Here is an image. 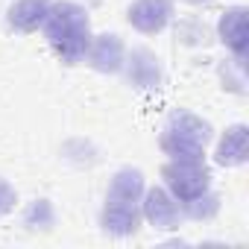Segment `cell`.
Returning <instances> with one entry per match:
<instances>
[{"label":"cell","instance_id":"obj_1","mask_svg":"<svg viewBox=\"0 0 249 249\" xmlns=\"http://www.w3.org/2000/svg\"><path fill=\"white\" fill-rule=\"evenodd\" d=\"M41 27H44L47 44L65 65H76L85 59V50L91 44V21L79 3H73V0L50 3V12Z\"/></svg>","mask_w":249,"mask_h":249},{"label":"cell","instance_id":"obj_2","mask_svg":"<svg viewBox=\"0 0 249 249\" xmlns=\"http://www.w3.org/2000/svg\"><path fill=\"white\" fill-rule=\"evenodd\" d=\"M208 141H211V123L191 111H176L159 138L161 150L170 159H199L205 156Z\"/></svg>","mask_w":249,"mask_h":249},{"label":"cell","instance_id":"obj_3","mask_svg":"<svg viewBox=\"0 0 249 249\" xmlns=\"http://www.w3.org/2000/svg\"><path fill=\"white\" fill-rule=\"evenodd\" d=\"M161 179H164L170 196L182 205L202 196L211 185V173H208L202 156L199 159H170L161 167Z\"/></svg>","mask_w":249,"mask_h":249},{"label":"cell","instance_id":"obj_4","mask_svg":"<svg viewBox=\"0 0 249 249\" xmlns=\"http://www.w3.org/2000/svg\"><path fill=\"white\" fill-rule=\"evenodd\" d=\"M100 226H103V231H108L114 237L135 234L138 226H141V205L129 202V199H111V196H106V205L100 211Z\"/></svg>","mask_w":249,"mask_h":249},{"label":"cell","instance_id":"obj_5","mask_svg":"<svg viewBox=\"0 0 249 249\" xmlns=\"http://www.w3.org/2000/svg\"><path fill=\"white\" fill-rule=\"evenodd\" d=\"M141 214H144V217L150 220V226L159 229V231L179 229V217H182L179 202L170 196L167 188H150V191L144 194V208H141Z\"/></svg>","mask_w":249,"mask_h":249},{"label":"cell","instance_id":"obj_6","mask_svg":"<svg viewBox=\"0 0 249 249\" xmlns=\"http://www.w3.org/2000/svg\"><path fill=\"white\" fill-rule=\"evenodd\" d=\"M170 18H173V3L170 0H135L129 6V12H126V21L144 36L161 33Z\"/></svg>","mask_w":249,"mask_h":249},{"label":"cell","instance_id":"obj_7","mask_svg":"<svg viewBox=\"0 0 249 249\" xmlns=\"http://www.w3.org/2000/svg\"><path fill=\"white\" fill-rule=\"evenodd\" d=\"M126 65V79L135 85V88H141V91H153V88H159L161 85V65H159V59L147 50V47H135L132 53H129V62H123Z\"/></svg>","mask_w":249,"mask_h":249},{"label":"cell","instance_id":"obj_8","mask_svg":"<svg viewBox=\"0 0 249 249\" xmlns=\"http://www.w3.org/2000/svg\"><path fill=\"white\" fill-rule=\"evenodd\" d=\"M85 56H88V65L91 68H97L103 73H114V71L123 68V41L114 33L97 36V38H91Z\"/></svg>","mask_w":249,"mask_h":249},{"label":"cell","instance_id":"obj_9","mask_svg":"<svg viewBox=\"0 0 249 249\" xmlns=\"http://www.w3.org/2000/svg\"><path fill=\"white\" fill-rule=\"evenodd\" d=\"M50 3L53 0H15L6 12V24L15 33H36L47 18Z\"/></svg>","mask_w":249,"mask_h":249},{"label":"cell","instance_id":"obj_10","mask_svg":"<svg viewBox=\"0 0 249 249\" xmlns=\"http://www.w3.org/2000/svg\"><path fill=\"white\" fill-rule=\"evenodd\" d=\"M217 33H220V41L231 53L243 56V50H246V9L243 6L226 9L223 18H220V24H217Z\"/></svg>","mask_w":249,"mask_h":249},{"label":"cell","instance_id":"obj_11","mask_svg":"<svg viewBox=\"0 0 249 249\" xmlns=\"http://www.w3.org/2000/svg\"><path fill=\"white\" fill-rule=\"evenodd\" d=\"M214 159L223 167H237V164L246 161V126L243 123H234L231 129H226V135L217 144Z\"/></svg>","mask_w":249,"mask_h":249},{"label":"cell","instance_id":"obj_12","mask_svg":"<svg viewBox=\"0 0 249 249\" xmlns=\"http://www.w3.org/2000/svg\"><path fill=\"white\" fill-rule=\"evenodd\" d=\"M144 194V173L135 170V167H123L114 173L111 185H108V194L111 199H129V202H138Z\"/></svg>","mask_w":249,"mask_h":249},{"label":"cell","instance_id":"obj_13","mask_svg":"<svg viewBox=\"0 0 249 249\" xmlns=\"http://www.w3.org/2000/svg\"><path fill=\"white\" fill-rule=\"evenodd\" d=\"M217 208H220V202H217V196L214 194H202V196H196V199H191V202H185V211L191 214V217H196V220H208V217H214L217 214Z\"/></svg>","mask_w":249,"mask_h":249},{"label":"cell","instance_id":"obj_14","mask_svg":"<svg viewBox=\"0 0 249 249\" xmlns=\"http://www.w3.org/2000/svg\"><path fill=\"white\" fill-rule=\"evenodd\" d=\"M15 202H18V194H15V188L0 176V217L3 214H9L12 208H15Z\"/></svg>","mask_w":249,"mask_h":249},{"label":"cell","instance_id":"obj_15","mask_svg":"<svg viewBox=\"0 0 249 249\" xmlns=\"http://www.w3.org/2000/svg\"><path fill=\"white\" fill-rule=\"evenodd\" d=\"M188 3H211V0H188Z\"/></svg>","mask_w":249,"mask_h":249}]
</instances>
